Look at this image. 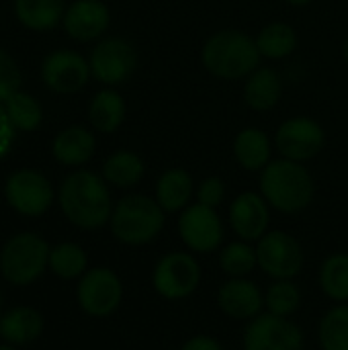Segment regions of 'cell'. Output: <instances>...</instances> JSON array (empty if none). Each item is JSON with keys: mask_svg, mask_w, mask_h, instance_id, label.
I'll return each instance as SVG.
<instances>
[{"mask_svg": "<svg viewBox=\"0 0 348 350\" xmlns=\"http://www.w3.org/2000/svg\"><path fill=\"white\" fill-rule=\"evenodd\" d=\"M226 193H228V187L222 176H207L199 183L195 197H197V203L217 209L226 201Z\"/></svg>", "mask_w": 348, "mask_h": 350, "instance_id": "cell-34", "label": "cell"}, {"mask_svg": "<svg viewBox=\"0 0 348 350\" xmlns=\"http://www.w3.org/2000/svg\"><path fill=\"white\" fill-rule=\"evenodd\" d=\"M195 180L189 170L172 166L166 168L156 180V195L154 199L166 213H180L191 205L195 197Z\"/></svg>", "mask_w": 348, "mask_h": 350, "instance_id": "cell-21", "label": "cell"}, {"mask_svg": "<svg viewBox=\"0 0 348 350\" xmlns=\"http://www.w3.org/2000/svg\"><path fill=\"white\" fill-rule=\"evenodd\" d=\"M18 23L31 31H49L64 21V0H14Z\"/></svg>", "mask_w": 348, "mask_h": 350, "instance_id": "cell-25", "label": "cell"}, {"mask_svg": "<svg viewBox=\"0 0 348 350\" xmlns=\"http://www.w3.org/2000/svg\"><path fill=\"white\" fill-rule=\"evenodd\" d=\"M0 350H14L12 347H8V345H0Z\"/></svg>", "mask_w": 348, "mask_h": 350, "instance_id": "cell-39", "label": "cell"}, {"mask_svg": "<svg viewBox=\"0 0 348 350\" xmlns=\"http://www.w3.org/2000/svg\"><path fill=\"white\" fill-rule=\"evenodd\" d=\"M125 117H127V105L117 88L111 86L101 88L88 105L90 127L103 135L115 133L125 123Z\"/></svg>", "mask_w": 348, "mask_h": 350, "instance_id": "cell-22", "label": "cell"}, {"mask_svg": "<svg viewBox=\"0 0 348 350\" xmlns=\"http://www.w3.org/2000/svg\"><path fill=\"white\" fill-rule=\"evenodd\" d=\"M318 334L324 350H348V306L330 310L322 318Z\"/></svg>", "mask_w": 348, "mask_h": 350, "instance_id": "cell-30", "label": "cell"}, {"mask_svg": "<svg viewBox=\"0 0 348 350\" xmlns=\"http://www.w3.org/2000/svg\"><path fill=\"white\" fill-rule=\"evenodd\" d=\"M258 187L267 203L287 215L308 209L316 195V183L308 166L287 158L273 160L260 172Z\"/></svg>", "mask_w": 348, "mask_h": 350, "instance_id": "cell-3", "label": "cell"}, {"mask_svg": "<svg viewBox=\"0 0 348 350\" xmlns=\"http://www.w3.org/2000/svg\"><path fill=\"white\" fill-rule=\"evenodd\" d=\"M166 211L156 199L148 195H127L123 197L111 213L113 236L127 246H144L160 236L164 230Z\"/></svg>", "mask_w": 348, "mask_h": 350, "instance_id": "cell-4", "label": "cell"}, {"mask_svg": "<svg viewBox=\"0 0 348 350\" xmlns=\"http://www.w3.org/2000/svg\"><path fill=\"white\" fill-rule=\"evenodd\" d=\"M326 129L320 121L308 115H293L277 127L273 142L279 158H287L293 162H310L322 154L326 146Z\"/></svg>", "mask_w": 348, "mask_h": 350, "instance_id": "cell-6", "label": "cell"}, {"mask_svg": "<svg viewBox=\"0 0 348 350\" xmlns=\"http://www.w3.org/2000/svg\"><path fill=\"white\" fill-rule=\"evenodd\" d=\"M62 23L72 39L80 43L98 41L109 31L111 10L103 0H76L66 8Z\"/></svg>", "mask_w": 348, "mask_h": 350, "instance_id": "cell-16", "label": "cell"}, {"mask_svg": "<svg viewBox=\"0 0 348 350\" xmlns=\"http://www.w3.org/2000/svg\"><path fill=\"white\" fill-rule=\"evenodd\" d=\"M59 207L64 215L82 230L105 226L113 213L107 180L90 170L72 172L59 187Z\"/></svg>", "mask_w": 348, "mask_h": 350, "instance_id": "cell-2", "label": "cell"}, {"mask_svg": "<svg viewBox=\"0 0 348 350\" xmlns=\"http://www.w3.org/2000/svg\"><path fill=\"white\" fill-rule=\"evenodd\" d=\"M343 57H345V62L348 64V37L345 39V43H343Z\"/></svg>", "mask_w": 348, "mask_h": 350, "instance_id": "cell-38", "label": "cell"}, {"mask_svg": "<svg viewBox=\"0 0 348 350\" xmlns=\"http://www.w3.org/2000/svg\"><path fill=\"white\" fill-rule=\"evenodd\" d=\"M90 64L72 49L51 51L41 64V78L45 86L57 94H76L90 80Z\"/></svg>", "mask_w": 348, "mask_h": 350, "instance_id": "cell-12", "label": "cell"}, {"mask_svg": "<svg viewBox=\"0 0 348 350\" xmlns=\"http://www.w3.org/2000/svg\"><path fill=\"white\" fill-rule=\"evenodd\" d=\"M21 86V70L10 53L0 49V103H6Z\"/></svg>", "mask_w": 348, "mask_h": 350, "instance_id": "cell-33", "label": "cell"}, {"mask_svg": "<svg viewBox=\"0 0 348 350\" xmlns=\"http://www.w3.org/2000/svg\"><path fill=\"white\" fill-rule=\"evenodd\" d=\"M123 287L119 277L109 269L88 271L78 285V304L80 308L94 318L111 316L121 304Z\"/></svg>", "mask_w": 348, "mask_h": 350, "instance_id": "cell-14", "label": "cell"}, {"mask_svg": "<svg viewBox=\"0 0 348 350\" xmlns=\"http://www.w3.org/2000/svg\"><path fill=\"white\" fill-rule=\"evenodd\" d=\"M180 350H224L217 340H213L211 336H193L191 340H187Z\"/></svg>", "mask_w": 348, "mask_h": 350, "instance_id": "cell-36", "label": "cell"}, {"mask_svg": "<svg viewBox=\"0 0 348 350\" xmlns=\"http://www.w3.org/2000/svg\"><path fill=\"white\" fill-rule=\"evenodd\" d=\"M256 265H258L256 248H252L250 242L244 240L228 244L219 254V267L232 279H244L254 271Z\"/></svg>", "mask_w": 348, "mask_h": 350, "instance_id": "cell-29", "label": "cell"}, {"mask_svg": "<svg viewBox=\"0 0 348 350\" xmlns=\"http://www.w3.org/2000/svg\"><path fill=\"white\" fill-rule=\"evenodd\" d=\"M283 98V78L271 66H258L242 84V100L254 113L273 111Z\"/></svg>", "mask_w": 348, "mask_h": 350, "instance_id": "cell-18", "label": "cell"}, {"mask_svg": "<svg viewBox=\"0 0 348 350\" xmlns=\"http://www.w3.org/2000/svg\"><path fill=\"white\" fill-rule=\"evenodd\" d=\"M271 221V205L267 199L254 191L240 193L230 205V226L234 234L244 242L260 240Z\"/></svg>", "mask_w": 348, "mask_h": 350, "instance_id": "cell-15", "label": "cell"}, {"mask_svg": "<svg viewBox=\"0 0 348 350\" xmlns=\"http://www.w3.org/2000/svg\"><path fill=\"white\" fill-rule=\"evenodd\" d=\"M201 64L217 80H246L260 64V51L252 35L242 29H219L211 33L201 47Z\"/></svg>", "mask_w": 348, "mask_h": 350, "instance_id": "cell-1", "label": "cell"}, {"mask_svg": "<svg viewBox=\"0 0 348 350\" xmlns=\"http://www.w3.org/2000/svg\"><path fill=\"white\" fill-rule=\"evenodd\" d=\"M96 150V137L94 133L84 125H70L62 129L51 144L53 158L68 168L84 166Z\"/></svg>", "mask_w": 348, "mask_h": 350, "instance_id": "cell-20", "label": "cell"}, {"mask_svg": "<svg viewBox=\"0 0 348 350\" xmlns=\"http://www.w3.org/2000/svg\"><path fill=\"white\" fill-rule=\"evenodd\" d=\"M4 195L8 205L27 217L43 215L51 201H53V189L51 183L37 170H16L8 176Z\"/></svg>", "mask_w": 348, "mask_h": 350, "instance_id": "cell-11", "label": "cell"}, {"mask_svg": "<svg viewBox=\"0 0 348 350\" xmlns=\"http://www.w3.org/2000/svg\"><path fill=\"white\" fill-rule=\"evenodd\" d=\"M49 267L62 279H76L86 269V252L78 244H59L49 252Z\"/></svg>", "mask_w": 348, "mask_h": 350, "instance_id": "cell-31", "label": "cell"}, {"mask_svg": "<svg viewBox=\"0 0 348 350\" xmlns=\"http://www.w3.org/2000/svg\"><path fill=\"white\" fill-rule=\"evenodd\" d=\"M299 301H302V295L289 279L277 281L275 285L269 287L265 295V306L269 308V314L281 316V318H287L293 312H297Z\"/></svg>", "mask_w": 348, "mask_h": 350, "instance_id": "cell-32", "label": "cell"}, {"mask_svg": "<svg viewBox=\"0 0 348 350\" xmlns=\"http://www.w3.org/2000/svg\"><path fill=\"white\" fill-rule=\"evenodd\" d=\"M4 111H6L12 127L21 129V131H35L43 121V111H41V105L37 103V98H33L31 94L21 92V90H16L4 103Z\"/></svg>", "mask_w": 348, "mask_h": 350, "instance_id": "cell-28", "label": "cell"}, {"mask_svg": "<svg viewBox=\"0 0 348 350\" xmlns=\"http://www.w3.org/2000/svg\"><path fill=\"white\" fill-rule=\"evenodd\" d=\"M178 234L189 250L209 254L224 242V221L217 209L195 203L180 211Z\"/></svg>", "mask_w": 348, "mask_h": 350, "instance_id": "cell-10", "label": "cell"}, {"mask_svg": "<svg viewBox=\"0 0 348 350\" xmlns=\"http://www.w3.org/2000/svg\"><path fill=\"white\" fill-rule=\"evenodd\" d=\"M254 41H256V47H258L263 59L281 62V59L291 57L297 51L299 35L291 23L271 21L258 29V33L254 35Z\"/></svg>", "mask_w": 348, "mask_h": 350, "instance_id": "cell-23", "label": "cell"}, {"mask_svg": "<svg viewBox=\"0 0 348 350\" xmlns=\"http://www.w3.org/2000/svg\"><path fill=\"white\" fill-rule=\"evenodd\" d=\"M12 139H14V127H12L6 111L0 107V158H4V154L10 150Z\"/></svg>", "mask_w": 348, "mask_h": 350, "instance_id": "cell-35", "label": "cell"}, {"mask_svg": "<svg viewBox=\"0 0 348 350\" xmlns=\"http://www.w3.org/2000/svg\"><path fill=\"white\" fill-rule=\"evenodd\" d=\"M146 174V164L139 154L131 150H117L113 152L103 164V178L107 185L117 189H131L142 183Z\"/></svg>", "mask_w": 348, "mask_h": 350, "instance_id": "cell-24", "label": "cell"}, {"mask_svg": "<svg viewBox=\"0 0 348 350\" xmlns=\"http://www.w3.org/2000/svg\"><path fill=\"white\" fill-rule=\"evenodd\" d=\"M258 267L273 279H293L304 267V250L287 232H267L256 246Z\"/></svg>", "mask_w": 348, "mask_h": 350, "instance_id": "cell-9", "label": "cell"}, {"mask_svg": "<svg viewBox=\"0 0 348 350\" xmlns=\"http://www.w3.org/2000/svg\"><path fill=\"white\" fill-rule=\"evenodd\" d=\"M275 142L273 137L256 125L242 127L232 142V156L236 164L246 172H263L273 162Z\"/></svg>", "mask_w": 348, "mask_h": 350, "instance_id": "cell-17", "label": "cell"}, {"mask_svg": "<svg viewBox=\"0 0 348 350\" xmlns=\"http://www.w3.org/2000/svg\"><path fill=\"white\" fill-rule=\"evenodd\" d=\"M244 350H304V332L287 318L256 316L244 332Z\"/></svg>", "mask_w": 348, "mask_h": 350, "instance_id": "cell-13", "label": "cell"}, {"mask_svg": "<svg viewBox=\"0 0 348 350\" xmlns=\"http://www.w3.org/2000/svg\"><path fill=\"white\" fill-rule=\"evenodd\" d=\"M49 262V248L35 234H18L10 238L0 252V271L12 285L35 281Z\"/></svg>", "mask_w": 348, "mask_h": 350, "instance_id": "cell-7", "label": "cell"}, {"mask_svg": "<svg viewBox=\"0 0 348 350\" xmlns=\"http://www.w3.org/2000/svg\"><path fill=\"white\" fill-rule=\"evenodd\" d=\"M320 287L334 301H348V254H332L320 269Z\"/></svg>", "mask_w": 348, "mask_h": 350, "instance_id": "cell-27", "label": "cell"}, {"mask_svg": "<svg viewBox=\"0 0 348 350\" xmlns=\"http://www.w3.org/2000/svg\"><path fill=\"white\" fill-rule=\"evenodd\" d=\"M152 283L164 299H185L197 291L201 283V267L193 254L170 252L156 265Z\"/></svg>", "mask_w": 348, "mask_h": 350, "instance_id": "cell-8", "label": "cell"}, {"mask_svg": "<svg viewBox=\"0 0 348 350\" xmlns=\"http://www.w3.org/2000/svg\"><path fill=\"white\" fill-rule=\"evenodd\" d=\"M219 310L232 320H252L263 310V293L256 283L248 279H232L222 285L217 293Z\"/></svg>", "mask_w": 348, "mask_h": 350, "instance_id": "cell-19", "label": "cell"}, {"mask_svg": "<svg viewBox=\"0 0 348 350\" xmlns=\"http://www.w3.org/2000/svg\"><path fill=\"white\" fill-rule=\"evenodd\" d=\"M285 4H289V6H293V8H306V6H310L312 2H316V0H283Z\"/></svg>", "mask_w": 348, "mask_h": 350, "instance_id": "cell-37", "label": "cell"}, {"mask_svg": "<svg viewBox=\"0 0 348 350\" xmlns=\"http://www.w3.org/2000/svg\"><path fill=\"white\" fill-rule=\"evenodd\" d=\"M43 330V318L31 308H14L0 320V336L10 345L33 342Z\"/></svg>", "mask_w": 348, "mask_h": 350, "instance_id": "cell-26", "label": "cell"}, {"mask_svg": "<svg viewBox=\"0 0 348 350\" xmlns=\"http://www.w3.org/2000/svg\"><path fill=\"white\" fill-rule=\"evenodd\" d=\"M90 74L103 86L117 88L137 70L139 55L135 45L125 37H103L88 55Z\"/></svg>", "mask_w": 348, "mask_h": 350, "instance_id": "cell-5", "label": "cell"}]
</instances>
